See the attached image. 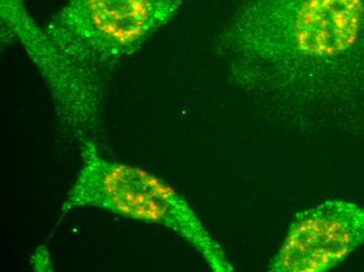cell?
Returning <instances> with one entry per match:
<instances>
[{"mask_svg":"<svg viewBox=\"0 0 364 272\" xmlns=\"http://www.w3.org/2000/svg\"><path fill=\"white\" fill-rule=\"evenodd\" d=\"M214 48L274 127L364 137V0H246Z\"/></svg>","mask_w":364,"mask_h":272,"instance_id":"obj_1","label":"cell"},{"mask_svg":"<svg viewBox=\"0 0 364 272\" xmlns=\"http://www.w3.org/2000/svg\"><path fill=\"white\" fill-rule=\"evenodd\" d=\"M82 165L62 205V214L97 207L124 218L154 223L181 236L215 272L235 271L188 201L141 168L109 161L91 139L81 141Z\"/></svg>","mask_w":364,"mask_h":272,"instance_id":"obj_2","label":"cell"},{"mask_svg":"<svg viewBox=\"0 0 364 272\" xmlns=\"http://www.w3.org/2000/svg\"><path fill=\"white\" fill-rule=\"evenodd\" d=\"M183 0H66L44 26L108 75L181 12Z\"/></svg>","mask_w":364,"mask_h":272,"instance_id":"obj_3","label":"cell"},{"mask_svg":"<svg viewBox=\"0 0 364 272\" xmlns=\"http://www.w3.org/2000/svg\"><path fill=\"white\" fill-rule=\"evenodd\" d=\"M1 35L19 42L54 99L60 126L79 141L90 139L101 121L111 76L46 34L26 0H0Z\"/></svg>","mask_w":364,"mask_h":272,"instance_id":"obj_4","label":"cell"},{"mask_svg":"<svg viewBox=\"0 0 364 272\" xmlns=\"http://www.w3.org/2000/svg\"><path fill=\"white\" fill-rule=\"evenodd\" d=\"M364 244V205L331 199L295 214L268 271L325 272Z\"/></svg>","mask_w":364,"mask_h":272,"instance_id":"obj_5","label":"cell"}]
</instances>
